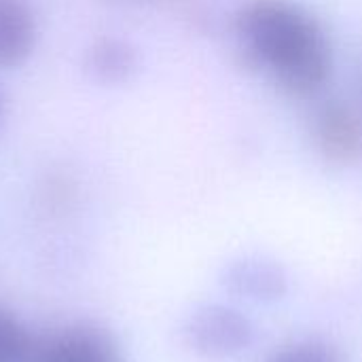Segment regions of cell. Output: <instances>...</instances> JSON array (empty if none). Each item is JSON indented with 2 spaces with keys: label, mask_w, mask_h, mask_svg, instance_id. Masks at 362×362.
Instances as JSON below:
<instances>
[{
  "label": "cell",
  "mask_w": 362,
  "mask_h": 362,
  "mask_svg": "<svg viewBox=\"0 0 362 362\" xmlns=\"http://www.w3.org/2000/svg\"><path fill=\"white\" fill-rule=\"evenodd\" d=\"M235 32L255 64L293 95L318 93L333 70V51L320 21L291 0H252Z\"/></svg>",
  "instance_id": "obj_1"
},
{
  "label": "cell",
  "mask_w": 362,
  "mask_h": 362,
  "mask_svg": "<svg viewBox=\"0 0 362 362\" xmlns=\"http://www.w3.org/2000/svg\"><path fill=\"white\" fill-rule=\"evenodd\" d=\"M32 362H127L117 337L98 322L72 320L38 337Z\"/></svg>",
  "instance_id": "obj_2"
},
{
  "label": "cell",
  "mask_w": 362,
  "mask_h": 362,
  "mask_svg": "<svg viewBox=\"0 0 362 362\" xmlns=\"http://www.w3.org/2000/svg\"><path fill=\"white\" fill-rule=\"evenodd\" d=\"M185 344L210 358H225L246 350L255 331L250 320L227 305H204L195 310L182 327Z\"/></svg>",
  "instance_id": "obj_3"
},
{
  "label": "cell",
  "mask_w": 362,
  "mask_h": 362,
  "mask_svg": "<svg viewBox=\"0 0 362 362\" xmlns=\"http://www.w3.org/2000/svg\"><path fill=\"white\" fill-rule=\"evenodd\" d=\"M314 129L320 153L335 163H350L362 153V123L346 104L331 102L322 106Z\"/></svg>",
  "instance_id": "obj_4"
},
{
  "label": "cell",
  "mask_w": 362,
  "mask_h": 362,
  "mask_svg": "<svg viewBox=\"0 0 362 362\" xmlns=\"http://www.w3.org/2000/svg\"><path fill=\"white\" fill-rule=\"evenodd\" d=\"M223 284L233 295L265 303L282 299L288 291L284 269L263 259H242L231 263L223 274Z\"/></svg>",
  "instance_id": "obj_5"
},
{
  "label": "cell",
  "mask_w": 362,
  "mask_h": 362,
  "mask_svg": "<svg viewBox=\"0 0 362 362\" xmlns=\"http://www.w3.org/2000/svg\"><path fill=\"white\" fill-rule=\"evenodd\" d=\"M36 45V19L25 0H0V68L23 64Z\"/></svg>",
  "instance_id": "obj_6"
},
{
  "label": "cell",
  "mask_w": 362,
  "mask_h": 362,
  "mask_svg": "<svg viewBox=\"0 0 362 362\" xmlns=\"http://www.w3.org/2000/svg\"><path fill=\"white\" fill-rule=\"evenodd\" d=\"M136 66L134 49L119 38H100L87 51V70L102 83L125 81Z\"/></svg>",
  "instance_id": "obj_7"
},
{
  "label": "cell",
  "mask_w": 362,
  "mask_h": 362,
  "mask_svg": "<svg viewBox=\"0 0 362 362\" xmlns=\"http://www.w3.org/2000/svg\"><path fill=\"white\" fill-rule=\"evenodd\" d=\"M38 337L11 308L0 305V362H32Z\"/></svg>",
  "instance_id": "obj_8"
},
{
  "label": "cell",
  "mask_w": 362,
  "mask_h": 362,
  "mask_svg": "<svg viewBox=\"0 0 362 362\" xmlns=\"http://www.w3.org/2000/svg\"><path fill=\"white\" fill-rule=\"evenodd\" d=\"M265 362H344L339 352L325 341H297L276 350Z\"/></svg>",
  "instance_id": "obj_9"
},
{
  "label": "cell",
  "mask_w": 362,
  "mask_h": 362,
  "mask_svg": "<svg viewBox=\"0 0 362 362\" xmlns=\"http://www.w3.org/2000/svg\"><path fill=\"white\" fill-rule=\"evenodd\" d=\"M4 115H6V100H4L2 89H0V127H2V123H4Z\"/></svg>",
  "instance_id": "obj_10"
}]
</instances>
